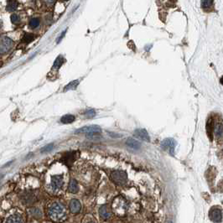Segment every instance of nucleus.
Listing matches in <instances>:
<instances>
[{"label":"nucleus","instance_id":"29","mask_svg":"<svg viewBox=\"0 0 223 223\" xmlns=\"http://www.w3.org/2000/svg\"><path fill=\"white\" fill-rule=\"evenodd\" d=\"M46 3H48V4H52V3H55V0H44Z\"/></svg>","mask_w":223,"mask_h":223},{"label":"nucleus","instance_id":"4","mask_svg":"<svg viewBox=\"0 0 223 223\" xmlns=\"http://www.w3.org/2000/svg\"><path fill=\"white\" fill-rule=\"evenodd\" d=\"M176 144H177V143H176V141L174 140V138L168 137V138H165V140H163L161 142V148L165 151L168 152L170 155L174 156V149H175Z\"/></svg>","mask_w":223,"mask_h":223},{"label":"nucleus","instance_id":"16","mask_svg":"<svg viewBox=\"0 0 223 223\" xmlns=\"http://www.w3.org/2000/svg\"><path fill=\"white\" fill-rule=\"evenodd\" d=\"M76 120V117L74 115H70V114H67V115H65L61 118V122L64 124H69L73 122Z\"/></svg>","mask_w":223,"mask_h":223},{"label":"nucleus","instance_id":"8","mask_svg":"<svg viewBox=\"0 0 223 223\" xmlns=\"http://www.w3.org/2000/svg\"><path fill=\"white\" fill-rule=\"evenodd\" d=\"M79 154V152L77 151H70L66 153L64 155L62 156V159L61 161L64 162L66 165H71L75 162V160L77 159V156Z\"/></svg>","mask_w":223,"mask_h":223},{"label":"nucleus","instance_id":"22","mask_svg":"<svg viewBox=\"0 0 223 223\" xmlns=\"http://www.w3.org/2000/svg\"><path fill=\"white\" fill-rule=\"evenodd\" d=\"M11 21L14 25H18L21 22V17L18 14H13L11 15Z\"/></svg>","mask_w":223,"mask_h":223},{"label":"nucleus","instance_id":"25","mask_svg":"<svg viewBox=\"0 0 223 223\" xmlns=\"http://www.w3.org/2000/svg\"><path fill=\"white\" fill-rule=\"evenodd\" d=\"M34 39V35L32 34H26L24 37V41L25 43H29Z\"/></svg>","mask_w":223,"mask_h":223},{"label":"nucleus","instance_id":"21","mask_svg":"<svg viewBox=\"0 0 223 223\" xmlns=\"http://www.w3.org/2000/svg\"><path fill=\"white\" fill-rule=\"evenodd\" d=\"M40 21L39 18H31L30 20V23H29V25H30V27L31 29H36L40 26Z\"/></svg>","mask_w":223,"mask_h":223},{"label":"nucleus","instance_id":"24","mask_svg":"<svg viewBox=\"0 0 223 223\" xmlns=\"http://www.w3.org/2000/svg\"><path fill=\"white\" fill-rule=\"evenodd\" d=\"M213 3V0H201V4L202 8H208L210 7Z\"/></svg>","mask_w":223,"mask_h":223},{"label":"nucleus","instance_id":"9","mask_svg":"<svg viewBox=\"0 0 223 223\" xmlns=\"http://www.w3.org/2000/svg\"><path fill=\"white\" fill-rule=\"evenodd\" d=\"M35 200H36V196L34 195V193L30 191H25L21 195V201L25 205L34 203Z\"/></svg>","mask_w":223,"mask_h":223},{"label":"nucleus","instance_id":"27","mask_svg":"<svg viewBox=\"0 0 223 223\" xmlns=\"http://www.w3.org/2000/svg\"><path fill=\"white\" fill-rule=\"evenodd\" d=\"M53 148H54V144H48V145H46V147H44L43 149H41V152H42V153L49 152V151H51V150L53 149Z\"/></svg>","mask_w":223,"mask_h":223},{"label":"nucleus","instance_id":"10","mask_svg":"<svg viewBox=\"0 0 223 223\" xmlns=\"http://www.w3.org/2000/svg\"><path fill=\"white\" fill-rule=\"evenodd\" d=\"M69 207H70V211L71 213L77 214V213H79L80 211H81L82 205H81V203H80V201L78 200L73 199V200L70 201Z\"/></svg>","mask_w":223,"mask_h":223},{"label":"nucleus","instance_id":"6","mask_svg":"<svg viewBox=\"0 0 223 223\" xmlns=\"http://www.w3.org/2000/svg\"><path fill=\"white\" fill-rule=\"evenodd\" d=\"M63 184H64V180H63V175L62 174L53 175L50 179V188L52 191H57L62 187Z\"/></svg>","mask_w":223,"mask_h":223},{"label":"nucleus","instance_id":"11","mask_svg":"<svg viewBox=\"0 0 223 223\" xmlns=\"http://www.w3.org/2000/svg\"><path fill=\"white\" fill-rule=\"evenodd\" d=\"M134 135L137 136V137H139L140 139L144 141H146V142H150V137L148 132L144 129H136L134 132Z\"/></svg>","mask_w":223,"mask_h":223},{"label":"nucleus","instance_id":"12","mask_svg":"<svg viewBox=\"0 0 223 223\" xmlns=\"http://www.w3.org/2000/svg\"><path fill=\"white\" fill-rule=\"evenodd\" d=\"M5 221L6 222H23L24 220H23V217H22L21 215L18 213L17 211H14L7 217Z\"/></svg>","mask_w":223,"mask_h":223},{"label":"nucleus","instance_id":"18","mask_svg":"<svg viewBox=\"0 0 223 223\" xmlns=\"http://www.w3.org/2000/svg\"><path fill=\"white\" fill-rule=\"evenodd\" d=\"M63 62H64V58H63L61 55H59L58 57L56 58V60L55 61V62H54V65H53L52 69H53V70H58L59 68L62 66Z\"/></svg>","mask_w":223,"mask_h":223},{"label":"nucleus","instance_id":"28","mask_svg":"<svg viewBox=\"0 0 223 223\" xmlns=\"http://www.w3.org/2000/svg\"><path fill=\"white\" fill-rule=\"evenodd\" d=\"M66 30H64V32H62V33H61V36L59 37L58 40H57V42H58V43H59V42H60V41H61V39H62V38H63V37L65 36V34H66Z\"/></svg>","mask_w":223,"mask_h":223},{"label":"nucleus","instance_id":"14","mask_svg":"<svg viewBox=\"0 0 223 223\" xmlns=\"http://www.w3.org/2000/svg\"><path fill=\"white\" fill-rule=\"evenodd\" d=\"M126 144H127V145H128L129 148H131L133 149L137 150L141 148L140 143H139L138 141L133 139V138H128V140L126 142Z\"/></svg>","mask_w":223,"mask_h":223},{"label":"nucleus","instance_id":"7","mask_svg":"<svg viewBox=\"0 0 223 223\" xmlns=\"http://www.w3.org/2000/svg\"><path fill=\"white\" fill-rule=\"evenodd\" d=\"M211 221L215 222H221L222 221V211L219 207H212L209 213Z\"/></svg>","mask_w":223,"mask_h":223},{"label":"nucleus","instance_id":"26","mask_svg":"<svg viewBox=\"0 0 223 223\" xmlns=\"http://www.w3.org/2000/svg\"><path fill=\"white\" fill-rule=\"evenodd\" d=\"M87 117H93L96 115V111L94 109H86L85 113H84Z\"/></svg>","mask_w":223,"mask_h":223},{"label":"nucleus","instance_id":"20","mask_svg":"<svg viewBox=\"0 0 223 223\" xmlns=\"http://www.w3.org/2000/svg\"><path fill=\"white\" fill-rule=\"evenodd\" d=\"M29 213L32 217H35V218H40L41 217V211L39 209H37V208H30V209H29Z\"/></svg>","mask_w":223,"mask_h":223},{"label":"nucleus","instance_id":"23","mask_svg":"<svg viewBox=\"0 0 223 223\" xmlns=\"http://www.w3.org/2000/svg\"><path fill=\"white\" fill-rule=\"evenodd\" d=\"M215 133L217 137H222V124L221 123H218L217 126L215 129Z\"/></svg>","mask_w":223,"mask_h":223},{"label":"nucleus","instance_id":"2","mask_svg":"<svg viewBox=\"0 0 223 223\" xmlns=\"http://www.w3.org/2000/svg\"><path fill=\"white\" fill-rule=\"evenodd\" d=\"M102 133V129L99 126L97 125H91V126H86L81 129H77V131H75V133H84L86 135V137H92L95 136H98Z\"/></svg>","mask_w":223,"mask_h":223},{"label":"nucleus","instance_id":"13","mask_svg":"<svg viewBox=\"0 0 223 223\" xmlns=\"http://www.w3.org/2000/svg\"><path fill=\"white\" fill-rule=\"evenodd\" d=\"M99 214L101 216L102 218H103L105 220H107V219H109L112 216L111 214V211L109 210V208H108V205H102L100 209H99Z\"/></svg>","mask_w":223,"mask_h":223},{"label":"nucleus","instance_id":"3","mask_svg":"<svg viewBox=\"0 0 223 223\" xmlns=\"http://www.w3.org/2000/svg\"><path fill=\"white\" fill-rule=\"evenodd\" d=\"M14 46L13 40L7 36L0 37V55L6 54L11 50Z\"/></svg>","mask_w":223,"mask_h":223},{"label":"nucleus","instance_id":"17","mask_svg":"<svg viewBox=\"0 0 223 223\" xmlns=\"http://www.w3.org/2000/svg\"><path fill=\"white\" fill-rule=\"evenodd\" d=\"M78 85H79V81H78V80L72 81V82H70L69 84H67L66 86H65L64 91L65 92H67V91H70V90H71V91L76 90Z\"/></svg>","mask_w":223,"mask_h":223},{"label":"nucleus","instance_id":"15","mask_svg":"<svg viewBox=\"0 0 223 223\" xmlns=\"http://www.w3.org/2000/svg\"><path fill=\"white\" fill-rule=\"evenodd\" d=\"M68 190L69 192L72 193V194H76L78 191V185L76 180H71L69 184V186H68Z\"/></svg>","mask_w":223,"mask_h":223},{"label":"nucleus","instance_id":"30","mask_svg":"<svg viewBox=\"0 0 223 223\" xmlns=\"http://www.w3.org/2000/svg\"><path fill=\"white\" fill-rule=\"evenodd\" d=\"M1 23H2V22H1V20H0V26H1Z\"/></svg>","mask_w":223,"mask_h":223},{"label":"nucleus","instance_id":"31","mask_svg":"<svg viewBox=\"0 0 223 223\" xmlns=\"http://www.w3.org/2000/svg\"><path fill=\"white\" fill-rule=\"evenodd\" d=\"M65 1H67V0H65Z\"/></svg>","mask_w":223,"mask_h":223},{"label":"nucleus","instance_id":"1","mask_svg":"<svg viewBox=\"0 0 223 223\" xmlns=\"http://www.w3.org/2000/svg\"><path fill=\"white\" fill-rule=\"evenodd\" d=\"M48 215L50 218L55 221H60L64 220L66 217V211L63 205L60 203H53L50 206L48 210Z\"/></svg>","mask_w":223,"mask_h":223},{"label":"nucleus","instance_id":"5","mask_svg":"<svg viewBox=\"0 0 223 223\" xmlns=\"http://www.w3.org/2000/svg\"><path fill=\"white\" fill-rule=\"evenodd\" d=\"M111 177L112 180L117 185H122L127 182L128 180V175L125 171H122V170H115L111 173Z\"/></svg>","mask_w":223,"mask_h":223},{"label":"nucleus","instance_id":"19","mask_svg":"<svg viewBox=\"0 0 223 223\" xmlns=\"http://www.w3.org/2000/svg\"><path fill=\"white\" fill-rule=\"evenodd\" d=\"M17 7H18V2L16 0H12V1H10L8 3L6 10H8L9 12H13V11L16 10Z\"/></svg>","mask_w":223,"mask_h":223}]
</instances>
